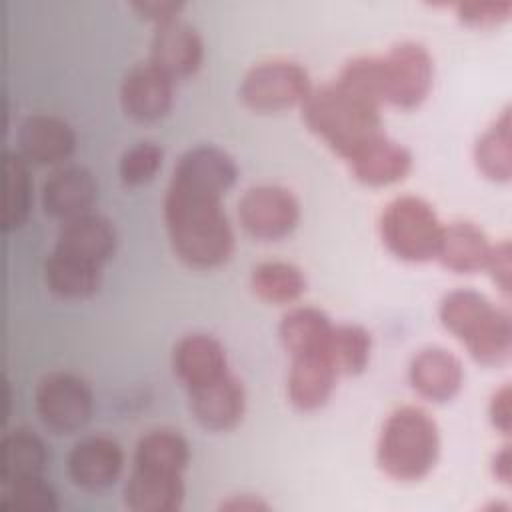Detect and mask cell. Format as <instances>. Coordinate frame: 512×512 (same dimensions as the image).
I'll use <instances>...</instances> for the list:
<instances>
[{"label":"cell","mask_w":512,"mask_h":512,"mask_svg":"<svg viewBox=\"0 0 512 512\" xmlns=\"http://www.w3.org/2000/svg\"><path fill=\"white\" fill-rule=\"evenodd\" d=\"M340 86L352 94L380 106L384 102L382 86V58L378 56H360L344 64L338 80Z\"/></svg>","instance_id":"d6a6232c"},{"label":"cell","mask_w":512,"mask_h":512,"mask_svg":"<svg viewBox=\"0 0 512 512\" xmlns=\"http://www.w3.org/2000/svg\"><path fill=\"white\" fill-rule=\"evenodd\" d=\"M510 108H504L494 124L478 138L474 146V160L478 170L494 180L508 182L512 176V132Z\"/></svg>","instance_id":"4316f807"},{"label":"cell","mask_w":512,"mask_h":512,"mask_svg":"<svg viewBox=\"0 0 512 512\" xmlns=\"http://www.w3.org/2000/svg\"><path fill=\"white\" fill-rule=\"evenodd\" d=\"M302 120L344 160L384 134L380 106L352 94L336 80L310 90L302 102Z\"/></svg>","instance_id":"7a4b0ae2"},{"label":"cell","mask_w":512,"mask_h":512,"mask_svg":"<svg viewBox=\"0 0 512 512\" xmlns=\"http://www.w3.org/2000/svg\"><path fill=\"white\" fill-rule=\"evenodd\" d=\"M46 464L44 442L28 428H14L2 438V484L24 476H40Z\"/></svg>","instance_id":"f1b7e54d"},{"label":"cell","mask_w":512,"mask_h":512,"mask_svg":"<svg viewBox=\"0 0 512 512\" xmlns=\"http://www.w3.org/2000/svg\"><path fill=\"white\" fill-rule=\"evenodd\" d=\"M220 510H234V512H256V510H268V504L252 494H240L230 496L220 504Z\"/></svg>","instance_id":"ab89813d"},{"label":"cell","mask_w":512,"mask_h":512,"mask_svg":"<svg viewBox=\"0 0 512 512\" xmlns=\"http://www.w3.org/2000/svg\"><path fill=\"white\" fill-rule=\"evenodd\" d=\"M184 500L180 474L132 468L124 484V504L134 512H172Z\"/></svg>","instance_id":"44dd1931"},{"label":"cell","mask_w":512,"mask_h":512,"mask_svg":"<svg viewBox=\"0 0 512 512\" xmlns=\"http://www.w3.org/2000/svg\"><path fill=\"white\" fill-rule=\"evenodd\" d=\"M188 404L196 422L212 432L234 428L246 406V396L240 380L230 372L188 388Z\"/></svg>","instance_id":"9c48e42d"},{"label":"cell","mask_w":512,"mask_h":512,"mask_svg":"<svg viewBox=\"0 0 512 512\" xmlns=\"http://www.w3.org/2000/svg\"><path fill=\"white\" fill-rule=\"evenodd\" d=\"M346 162L358 182L366 186H388L410 172L412 154L402 144L380 134Z\"/></svg>","instance_id":"ffe728a7"},{"label":"cell","mask_w":512,"mask_h":512,"mask_svg":"<svg viewBox=\"0 0 512 512\" xmlns=\"http://www.w3.org/2000/svg\"><path fill=\"white\" fill-rule=\"evenodd\" d=\"M238 168L230 154L224 150L202 144L186 150L174 164L172 178L188 186L224 196L236 182Z\"/></svg>","instance_id":"ac0fdd59"},{"label":"cell","mask_w":512,"mask_h":512,"mask_svg":"<svg viewBox=\"0 0 512 512\" xmlns=\"http://www.w3.org/2000/svg\"><path fill=\"white\" fill-rule=\"evenodd\" d=\"M76 136L72 128L52 114L26 116L16 132L18 156L36 166H52L68 158L74 150Z\"/></svg>","instance_id":"7c38bea8"},{"label":"cell","mask_w":512,"mask_h":512,"mask_svg":"<svg viewBox=\"0 0 512 512\" xmlns=\"http://www.w3.org/2000/svg\"><path fill=\"white\" fill-rule=\"evenodd\" d=\"M174 100V80L150 62L136 64L120 84V104L136 122H154L168 114Z\"/></svg>","instance_id":"8fae6325"},{"label":"cell","mask_w":512,"mask_h":512,"mask_svg":"<svg viewBox=\"0 0 512 512\" xmlns=\"http://www.w3.org/2000/svg\"><path fill=\"white\" fill-rule=\"evenodd\" d=\"M34 410L48 430L70 434L90 420L92 392L70 372H50L34 388Z\"/></svg>","instance_id":"8992f818"},{"label":"cell","mask_w":512,"mask_h":512,"mask_svg":"<svg viewBox=\"0 0 512 512\" xmlns=\"http://www.w3.org/2000/svg\"><path fill=\"white\" fill-rule=\"evenodd\" d=\"M470 356L484 366H498L508 360L512 350V322L510 314L498 308L484 328L464 344Z\"/></svg>","instance_id":"1f68e13d"},{"label":"cell","mask_w":512,"mask_h":512,"mask_svg":"<svg viewBox=\"0 0 512 512\" xmlns=\"http://www.w3.org/2000/svg\"><path fill=\"white\" fill-rule=\"evenodd\" d=\"M490 246L486 234L472 222H452L442 226L434 258L456 274H472L486 266Z\"/></svg>","instance_id":"7402d4cb"},{"label":"cell","mask_w":512,"mask_h":512,"mask_svg":"<svg viewBox=\"0 0 512 512\" xmlns=\"http://www.w3.org/2000/svg\"><path fill=\"white\" fill-rule=\"evenodd\" d=\"M222 196L170 178L164 196V222L174 254L190 268H216L234 248V234Z\"/></svg>","instance_id":"6da1fadb"},{"label":"cell","mask_w":512,"mask_h":512,"mask_svg":"<svg viewBox=\"0 0 512 512\" xmlns=\"http://www.w3.org/2000/svg\"><path fill=\"white\" fill-rule=\"evenodd\" d=\"M2 508L6 510H24V512H50L58 508L54 490L40 476H24L4 484Z\"/></svg>","instance_id":"836d02e7"},{"label":"cell","mask_w":512,"mask_h":512,"mask_svg":"<svg viewBox=\"0 0 512 512\" xmlns=\"http://www.w3.org/2000/svg\"><path fill=\"white\" fill-rule=\"evenodd\" d=\"M116 246L114 226L98 214L86 212L64 220L56 234L54 250L102 266Z\"/></svg>","instance_id":"d6986e66"},{"label":"cell","mask_w":512,"mask_h":512,"mask_svg":"<svg viewBox=\"0 0 512 512\" xmlns=\"http://www.w3.org/2000/svg\"><path fill=\"white\" fill-rule=\"evenodd\" d=\"M298 218L300 204L296 196L282 186H252L238 200V220L242 228L258 240L288 236L296 228Z\"/></svg>","instance_id":"ba28073f"},{"label":"cell","mask_w":512,"mask_h":512,"mask_svg":"<svg viewBox=\"0 0 512 512\" xmlns=\"http://www.w3.org/2000/svg\"><path fill=\"white\" fill-rule=\"evenodd\" d=\"M290 358L292 362L286 380L290 404L304 412L320 408L330 398L338 376L334 364L326 354V348Z\"/></svg>","instance_id":"2e32d148"},{"label":"cell","mask_w":512,"mask_h":512,"mask_svg":"<svg viewBox=\"0 0 512 512\" xmlns=\"http://www.w3.org/2000/svg\"><path fill=\"white\" fill-rule=\"evenodd\" d=\"M370 334L358 324L332 326L326 342V354L338 374H360L370 358Z\"/></svg>","instance_id":"f546056e"},{"label":"cell","mask_w":512,"mask_h":512,"mask_svg":"<svg viewBox=\"0 0 512 512\" xmlns=\"http://www.w3.org/2000/svg\"><path fill=\"white\" fill-rule=\"evenodd\" d=\"M330 318L312 306H298L286 312L278 326V338L290 356L326 348L332 332Z\"/></svg>","instance_id":"d4e9b609"},{"label":"cell","mask_w":512,"mask_h":512,"mask_svg":"<svg viewBox=\"0 0 512 512\" xmlns=\"http://www.w3.org/2000/svg\"><path fill=\"white\" fill-rule=\"evenodd\" d=\"M250 288L264 302L290 304L306 290V278L302 270L290 262L268 260L252 268Z\"/></svg>","instance_id":"83f0119b"},{"label":"cell","mask_w":512,"mask_h":512,"mask_svg":"<svg viewBox=\"0 0 512 512\" xmlns=\"http://www.w3.org/2000/svg\"><path fill=\"white\" fill-rule=\"evenodd\" d=\"M162 164V148L154 142H136L130 146L118 162L120 180L128 186L148 182Z\"/></svg>","instance_id":"e575fe53"},{"label":"cell","mask_w":512,"mask_h":512,"mask_svg":"<svg viewBox=\"0 0 512 512\" xmlns=\"http://www.w3.org/2000/svg\"><path fill=\"white\" fill-rule=\"evenodd\" d=\"M174 376L188 388L210 382L228 372V360L222 344L208 334H186L172 350Z\"/></svg>","instance_id":"e0dca14e"},{"label":"cell","mask_w":512,"mask_h":512,"mask_svg":"<svg viewBox=\"0 0 512 512\" xmlns=\"http://www.w3.org/2000/svg\"><path fill=\"white\" fill-rule=\"evenodd\" d=\"M484 268L490 272L494 284L504 294H508L510 292V278H512V248H510L508 240H502V242L490 246V254H488V260H486Z\"/></svg>","instance_id":"8d00e7d4"},{"label":"cell","mask_w":512,"mask_h":512,"mask_svg":"<svg viewBox=\"0 0 512 512\" xmlns=\"http://www.w3.org/2000/svg\"><path fill=\"white\" fill-rule=\"evenodd\" d=\"M44 284L60 298H88L98 290L100 266L76 256L52 250L42 266Z\"/></svg>","instance_id":"603a6c76"},{"label":"cell","mask_w":512,"mask_h":512,"mask_svg":"<svg viewBox=\"0 0 512 512\" xmlns=\"http://www.w3.org/2000/svg\"><path fill=\"white\" fill-rule=\"evenodd\" d=\"M130 8L144 20L154 22L156 26L166 24L170 20H176L180 10L184 8V2L174 0H138L130 2Z\"/></svg>","instance_id":"74e56055"},{"label":"cell","mask_w":512,"mask_h":512,"mask_svg":"<svg viewBox=\"0 0 512 512\" xmlns=\"http://www.w3.org/2000/svg\"><path fill=\"white\" fill-rule=\"evenodd\" d=\"M442 224L434 208L418 196H398L380 216V238L400 260L426 262L436 256Z\"/></svg>","instance_id":"277c9868"},{"label":"cell","mask_w":512,"mask_h":512,"mask_svg":"<svg viewBox=\"0 0 512 512\" xmlns=\"http://www.w3.org/2000/svg\"><path fill=\"white\" fill-rule=\"evenodd\" d=\"M488 414H490V422L496 430H500L502 434H510L512 416H510V386L508 384L500 386L492 394Z\"/></svg>","instance_id":"f35d334b"},{"label":"cell","mask_w":512,"mask_h":512,"mask_svg":"<svg viewBox=\"0 0 512 512\" xmlns=\"http://www.w3.org/2000/svg\"><path fill=\"white\" fill-rule=\"evenodd\" d=\"M124 466L120 444L108 436H86L78 440L66 458L70 480L82 490H104L116 482Z\"/></svg>","instance_id":"30bf717a"},{"label":"cell","mask_w":512,"mask_h":512,"mask_svg":"<svg viewBox=\"0 0 512 512\" xmlns=\"http://www.w3.org/2000/svg\"><path fill=\"white\" fill-rule=\"evenodd\" d=\"M510 446H502L494 458H492V474L494 478H498L504 484H510V476H512V464H510Z\"/></svg>","instance_id":"60d3db41"},{"label":"cell","mask_w":512,"mask_h":512,"mask_svg":"<svg viewBox=\"0 0 512 512\" xmlns=\"http://www.w3.org/2000/svg\"><path fill=\"white\" fill-rule=\"evenodd\" d=\"M382 58L384 102L398 108H416L432 88L434 64L418 42H400Z\"/></svg>","instance_id":"52a82bcc"},{"label":"cell","mask_w":512,"mask_h":512,"mask_svg":"<svg viewBox=\"0 0 512 512\" xmlns=\"http://www.w3.org/2000/svg\"><path fill=\"white\" fill-rule=\"evenodd\" d=\"M30 176L26 162L12 152H4V200L2 228L12 230L24 222L30 210Z\"/></svg>","instance_id":"4dcf8cb0"},{"label":"cell","mask_w":512,"mask_h":512,"mask_svg":"<svg viewBox=\"0 0 512 512\" xmlns=\"http://www.w3.org/2000/svg\"><path fill=\"white\" fill-rule=\"evenodd\" d=\"M512 12V2L508 0H474V2H460L456 4L458 18L476 28H486L508 20Z\"/></svg>","instance_id":"d590c367"},{"label":"cell","mask_w":512,"mask_h":512,"mask_svg":"<svg viewBox=\"0 0 512 512\" xmlns=\"http://www.w3.org/2000/svg\"><path fill=\"white\" fill-rule=\"evenodd\" d=\"M494 312L496 306L484 294L468 288L448 292L438 306L442 326L462 344L472 340Z\"/></svg>","instance_id":"cb8c5ba5"},{"label":"cell","mask_w":512,"mask_h":512,"mask_svg":"<svg viewBox=\"0 0 512 512\" xmlns=\"http://www.w3.org/2000/svg\"><path fill=\"white\" fill-rule=\"evenodd\" d=\"M190 458L188 442L174 430L158 428L146 432L134 450V466L156 472L182 474Z\"/></svg>","instance_id":"484cf974"},{"label":"cell","mask_w":512,"mask_h":512,"mask_svg":"<svg viewBox=\"0 0 512 512\" xmlns=\"http://www.w3.org/2000/svg\"><path fill=\"white\" fill-rule=\"evenodd\" d=\"M438 426L418 406H400L386 418L376 446L378 466L394 480H420L436 464Z\"/></svg>","instance_id":"3957f363"},{"label":"cell","mask_w":512,"mask_h":512,"mask_svg":"<svg viewBox=\"0 0 512 512\" xmlns=\"http://www.w3.org/2000/svg\"><path fill=\"white\" fill-rule=\"evenodd\" d=\"M202 56V38L190 24L176 18L156 26L150 40L148 62L168 78L178 80L194 74L202 62Z\"/></svg>","instance_id":"4fadbf2b"},{"label":"cell","mask_w":512,"mask_h":512,"mask_svg":"<svg viewBox=\"0 0 512 512\" xmlns=\"http://www.w3.org/2000/svg\"><path fill=\"white\" fill-rule=\"evenodd\" d=\"M96 200V182L86 168L66 166L54 170L40 188L42 210L58 220L86 214Z\"/></svg>","instance_id":"5bb4252c"},{"label":"cell","mask_w":512,"mask_h":512,"mask_svg":"<svg viewBox=\"0 0 512 512\" xmlns=\"http://www.w3.org/2000/svg\"><path fill=\"white\" fill-rule=\"evenodd\" d=\"M310 90V76L298 62L266 60L246 72L240 98L250 110L280 112L296 104L302 106Z\"/></svg>","instance_id":"5b68a950"},{"label":"cell","mask_w":512,"mask_h":512,"mask_svg":"<svg viewBox=\"0 0 512 512\" xmlns=\"http://www.w3.org/2000/svg\"><path fill=\"white\" fill-rule=\"evenodd\" d=\"M408 380L422 398L446 402L460 392L464 368L452 352L444 348H424L410 360Z\"/></svg>","instance_id":"9a60e30c"}]
</instances>
